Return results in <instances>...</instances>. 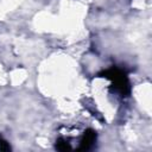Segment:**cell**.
<instances>
[{
	"instance_id": "6da1fadb",
	"label": "cell",
	"mask_w": 152,
	"mask_h": 152,
	"mask_svg": "<svg viewBox=\"0 0 152 152\" xmlns=\"http://www.w3.org/2000/svg\"><path fill=\"white\" fill-rule=\"evenodd\" d=\"M8 145L6 144V141L0 137V150H8Z\"/></svg>"
}]
</instances>
